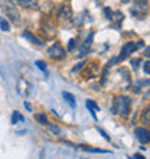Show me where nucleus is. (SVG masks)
<instances>
[{
	"label": "nucleus",
	"mask_w": 150,
	"mask_h": 159,
	"mask_svg": "<svg viewBox=\"0 0 150 159\" xmlns=\"http://www.w3.org/2000/svg\"><path fill=\"white\" fill-rule=\"evenodd\" d=\"M130 107H131V101L127 96H117L113 103V113L120 114L123 117H127L130 114Z\"/></svg>",
	"instance_id": "f257e3e1"
},
{
	"label": "nucleus",
	"mask_w": 150,
	"mask_h": 159,
	"mask_svg": "<svg viewBox=\"0 0 150 159\" xmlns=\"http://www.w3.org/2000/svg\"><path fill=\"white\" fill-rule=\"evenodd\" d=\"M100 74V62L98 61H91V62L85 64V68L81 72V77L84 80H90V78H95Z\"/></svg>",
	"instance_id": "f03ea898"
},
{
	"label": "nucleus",
	"mask_w": 150,
	"mask_h": 159,
	"mask_svg": "<svg viewBox=\"0 0 150 159\" xmlns=\"http://www.w3.org/2000/svg\"><path fill=\"white\" fill-rule=\"evenodd\" d=\"M143 45H144L143 42H139V43H136V42H127V43H124V46L121 48L120 55H118L116 59H113V62H117V61H121V59L127 58L129 55L133 54L134 51H137L139 46H143Z\"/></svg>",
	"instance_id": "7ed1b4c3"
},
{
	"label": "nucleus",
	"mask_w": 150,
	"mask_h": 159,
	"mask_svg": "<svg viewBox=\"0 0 150 159\" xmlns=\"http://www.w3.org/2000/svg\"><path fill=\"white\" fill-rule=\"evenodd\" d=\"M48 55H49L52 59H55V61H61V59H64L67 57V51L64 49V46L61 45V43L56 42V43H54V45L48 49Z\"/></svg>",
	"instance_id": "20e7f679"
},
{
	"label": "nucleus",
	"mask_w": 150,
	"mask_h": 159,
	"mask_svg": "<svg viewBox=\"0 0 150 159\" xmlns=\"http://www.w3.org/2000/svg\"><path fill=\"white\" fill-rule=\"evenodd\" d=\"M134 134H136V138H137V140L140 143H149L150 140V132L147 129H144V127H137V129L134 130Z\"/></svg>",
	"instance_id": "39448f33"
},
{
	"label": "nucleus",
	"mask_w": 150,
	"mask_h": 159,
	"mask_svg": "<svg viewBox=\"0 0 150 159\" xmlns=\"http://www.w3.org/2000/svg\"><path fill=\"white\" fill-rule=\"evenodd\" d=\"M72 17V10L69 6H61V9L58 10V20H71Z\"/></svg>",
	"instance_id": "423d86ee"
},
{
	"label": "nucleus",
	"mask_w": 150,
	"mask_h": 159,
	"mask_svg": "<svg viewBox=\"0 0 150 159\" xmlns=\"http://www.w3.org/2000/svg\"><path fill=\"white\" fill-rule=\"evenodd\" d=\"M4 13H6V16L10 19V20L13 22V23H20V15H19V12H17V7H12V9H4L3 10Z\"/></svg>",
	"instance_id": "0eeeda50"
},
{
	"label": "nucleus",
	"mask_w": 150,
	"mask_h": 159,
	"mask_svg": "<svg viewBox=\"0 0 150 159\" xmlns=\"http://www.w3.org/2000/svg\"><path fill=\"white\" fill-rule=\"evenodd\" d=\"M104 12H105V16L108 17L110 20L117 22V23H121L123 19H124V15H123L121 12H118V10H117V12H111L110 9H105Z\"/></svg>",
	"instance_id": "6e6552de"
},
{
	"label": "nucleus",
	"mask_w": 150,
	"mask_h": 159,
	"mask_svg": "<svg viewBox=\"0 0 150 159\" xmlns=\"http://www.w3.org/2000/svg\"><path fill=\"white\" fill-rule=\"evenodd\" d=\"M17 4L23 9H38L39 2L38 0H17Z\"/></svg>",
	"instance_id": "1a4fd4ad"
},
{
	"label": "nucleus",
	"mask_w": 150,
	"mask_h": 159,
	"mask_svg": "<svg viewBox=\"0 0 150 159\" xmlns=\"http://www.w3.org/2000/svg\"><path fill=\"white\" fill-rule=\"evenodd\" d=\"M23 38L28 39V41L32 42V43H33V45H36V46H42V45H43V41H42V39H39V38H36L33 34H30L29 30H25V32H23Z\"/></svg>",
	"instance_id": "9d476101"
},
{
	"label": "nucleus",
	"mask_w": 150,
	"mask_h": 159,
	"mask_svg": "<svg viewBox=\"0 0 150 159\" xmlns=\"http://www.w3.org/2000/svg\"><path fill=\"white\" fill-rule=\"evenodd\" d=\"M131 15H133L134 17H137V19H144L147 15V9H142V7H137V6H134L133 9H131Z\"/></svg>",
	"instance_id": "9b49d317"
},
{
	"label": "nucleus",
	"mask_w": 150,
	"mask_h": 159,
	"mask_svg": "<svg viewBox=\"0 0 150 159\" xmlns=\"http://www.w3.org/2000/svg\"><path fill=\"white\" fill-rule=\"evenodd\" d=\"M62 97H64V100L67 101V103H68L69 106H71L72 109H75V107H77V101H75V97L72 96L71 93L64 91V93H62Z\"/></svg>",
	"instance_id": "f8f14e48"
},
{
	"label": "nucleus",
	"mask_w": 150,
	"mask_h": 159,
	"mask_svg": "<svg viewBox=\"0 0 150 159\" xmlns=\"http://www.w3.org/2000/svg\"><path fill=\"white\" fill-rule=\"evenodd\" d=\"M0 6H2V10L17 7V0H0Z\"/></svg>",
	"instance_id": "ddd939ff"
},
{
	"label": "nucleus",
	"mask_w": 150,
	"mask_h": 159,
	"mask_svg": "<svg viewBox=\"0 0 150 159\" xmlns=\"http://www.w3.org/2000/svg\"><path fill=\"white\" fill-rule=\"evenodd\" d=\"M149 106H147L146 109L143 110V113H142V121L144 123V125H149V121H150V119H149Z\"/></svg>",
	"instance_id": "4468645a"
},
{
	"label": "nucleus",
	"mask_w": 150,
	"mask_h": 159,
	"mask_svg": "<svg viewBox=\"0 0 150 159\" xmlns=\"http://www.w3.org/2000/svg\"><path fill=\"white\" fill-rule=\"evenodd\" d=\"M17 121H23V116H22L19 111H13V116H12V123L16 125Z\"/></svg>",
	"instance_id": "2eb2a0df"
},
{
	"label": "nucleus",
	"mask_w": 150,
	"mask_h": 159,
	"mask_svg": "<svg viewBox=\"0 0 150 159\" xmlns=\"http://www.w3.org/2000/svg\"><path fill=\"white\" fill-rule=\"evenodd\" d=\"M0 28H2L3 32H9V30H10V25H9V22L4 20L3 17H0Z\"/></svg>",
	"instance_id": "dca6fc26"
},
{
	"label": "nucleus",
	"mask_w": 150,
	"mask_h": 159,
	"mask_svg": "<svg viewBox=\"0 0 150 159\" xmlns=\"http://www.w3.org/2000/svg\"><path fill=\"white\" fill-rule=\"evenodd\" d=\"M35 119H36L38 121H39V123H41V125H49V121H48V117H46L45 114H36V116H35Z\"/></svg>",
	"instance_id": "f3484780"
},
{
	"label": "nucleus",
	"mask_w": 150,
	"mask_h": 159,
	"mask_svg": "<svg viewBox=\"0 0 150 159\" xmlns=\"http://www.w3.org/2000/svg\"><path fill=\"white\" fill-rule=\"evenodd\" d=\"M134 6L142 7V9H147V6H149V0H134Z\"/></svg>",
	"instance_id": "a211bd4d"
},
{
	"label": "nucleus",
	"mask_w": 150,
	"mask_h": 159,
	"mask_svg": "<svg viewBox=\"0 0 150 159\" xmlns=\"http://www.w3.org/2000/svg\"><path fill=\"white\" fill-rule=\"evenodd\" d=\"M41 29L43 30L45 34H48V35H52V36L55 35V28H54V26H49V28H46V26H42Z\"/></svg>",
	"instance_id": "6ab92c4d"
},
{
	"label": "nucleus",
	"mask_w": 150,
	"mask_h": 159,
	"mask_svg": "<svg viewBox=\"0 0 150 159\" xmlns=\"http://www.w3.org/2000/svg\"><path fill=\"white\" fill-rule=\"evenodd\" d=\"M84 151L87 152H94V153H105V151H101V149H92V148H88V146H82Z\"/></svg>",
	"instance_id": "aec40b11"
},
{
	"label": "nucleus",
	"mask_w": 150,
	"mask_h": 159,
	"mask_svg": "<svg viewBox=\"0 0 150 159\" xmlns=\"http://www.w3.org/2000/svg\"><path fill=\"white\" fill-rule=\"evenodd\" d=\"M48 126H49V130H51V132H54L55 134H59V133H61V129H59L56 125H48Z\"/></svg>",
	"instance_id": "412c9836"
},
{
	"label": "nucleus",
	"mask_w": 150,
	"mask_h": 159,
	"mask_svg": "<svg viewBox=\"0 0 150 159\" xmlns=\"http://www.w3.org/2000/svg\"><path fill=\"white\" fill-rule=\"evenodd\" d=\"M36 67H39L42 71H45L46 70V62H43V61H36Z\"/></svg>",
	"instance_id": "4be33fe9"
},
{
	"label": "nucleus",
	"mask_w": 150,
	"mask_h": 159,
	"mask_svg": "<svg viewBox=\"0 0 150 159\" xmlns=\"http://www.w3.org/2000/svg\"><path fill=\"white\" fill-rule=\"evenodd\" d=\"M149 65H150V64H149V61H146V62H144V67H143V70H144V72H146L147 75H149V74H150V70H149Z\"/></svg>",
	"instance_id": "5701e85b"
},
{
	"label": "nucleus",
	"mask_w": 150,
	"mask_h": 159,
	"mask_svg": "<svg viewBox=\"0 0 150 159\" xmlns=\"http://www.w3.org/2000/svg\"><path fill=\"white\" fill-rule=\"evenodd\" d=\"M85 64H87V62H81V64H77V65H75V68H74V70H72V71H78V70H81V68H82V65H85Z\"/></svg>",
	"instance_id": "b1692460"
},
{
	"label": "nucleus",
	"mask_w": 150,
	"mask_h": 159,
	"mask_svg": "<svg viewBox=\"0 0 150 159\" xmlns=\"http://www.w3.org/2000/svg\"><path fill=\"white\" fill-rule=\"evenodd\" d=\"M139 64H140V59H133V61H131V65H133V68H137V65Z\"/></svg>",
	"instance_id": "393cba45"
},
{
	"label": "nucleus",
	"mask_w": 150,
	"mask_h": 159,
	"mask_svg": "<svg viewBox=\"0 0 150 159\" xmlns=\"http://www.w3.org/2000/svg\"><path fill=\"white\" fill-rule=\"evenodd\" d=\"M74 43H75L74 39H69V45H68V51H71L72 48H74Z\"/></svg>",
	"instance_id": "a878e982"
},
{
	"label": "nucleus",
	"mask_w": 150,
	"mask_h": 159,
	"mask_svg": "<svg viewBox=\"0 0 150 159\" xmlns=\"http://www.w3.org/2000/svg\"><path fill=\"white\" fill-rule=\"evenodd\" d=\"M131 159H133V158H131ZM134 159H146V158H144L143 155H140V153H136V155H134Z\"/></svg>",
	"instance_id": "bb28decb"
},
{
	"label": "nucleus",
	"mask_w": 150,
	"mask_h": 159,
	"mask_svg": "<svg viewBox=\"0 0 150 159\" xmlns=\"http://www.w3.org/2000/svg\"><path fill=\"white\" fill-rule=\"evenodd\" d=\"M98 132H100V133L103 134V136H104V138L107 139V140H110V138H108V136H107V134H105V133H104V132H103V130H101V129H98Z\"/></svg>",
	"instance_id": "cd10ccee"
},
{
	"label": "nucleus",
	"mask_w": 150,
	"mask_h": 159,
	"mask_svg": "<svg viewBox=\"0 0 150 159\" xmlns=\"http://www.w3.org/2000/svg\"><path fill=\"white\" fill-rule=\"evenodd\" d=\"M25 107H26V110H29V111H30V110H32V107H30V104H29V103H28V101H26V103H25Z\"/></svg>",
	"instance_id": "c85d7f7f"
},
{
	"label": "nucleus",
	"mask_w": 150,
	"mask_h": 159,
	"mask_svg": "<svg viewBox=\"0 0 150 159\" xmlns=\"http://www.w3.org/2000/svg\"><path fill=\"white\" fill-rule=\"evenodd\" d=\"M121 2H123V3H129L130 0H121Z\"/></svg>",
	"instance_id": "c756f323"
}]
</instances>
